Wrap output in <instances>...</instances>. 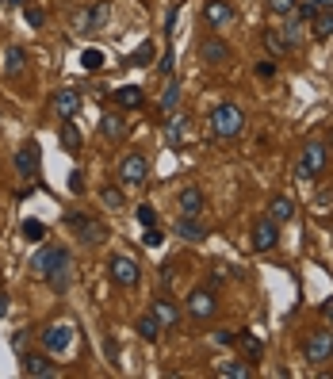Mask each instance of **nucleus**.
<instances>
[{
	"instance_id": "c85d7f7f",
	"label": "nucleus",
	"mask_w": 333,
	"mask_h": 379,
	"mask_svg": "<svg viewBox=\"0 0 333 379\" xmlns=\"http://www.w3.org/2000/svg\"><path fill=\"white\" fill-rule=\"evenodd\" d=\"M269 215L276 222H288V219H295V203L288 200V196H276V200L269 203Z\"/></svg>"
},
{
	"instance_id": "f8f14e48",
	"label": "nucleus",
	"mask_w": 333,
	"mask_h": 379,
	"mask_svg": "<svg viewBox=\"0 0 333 379\" xmlns=\"http://www.w3.org/2000/svg\"><path fill=\"white\" fill-rule=\"evenodd\" d=\"M62 368L54 364L50 356H39V353H27L23 356V375H31V379H58Z\"/></svg>"
},
{
	"instance_id": "5fc2aeb1",
	"label": "nucleus",
	"mask_w": 333,
	"mask_h": 379,
	"mask_svg": "<svg viewBox=\"0 0 333 379\" xmlns=\"http://www.w3.org/2000/svg\"><path fill=\"white\" fill-rule=\"evenodd\" d=\"M329 154H333V130H329Z\"/></svg>"
},
{
	"instance_id": "5701e85b",
	"label": "nucleus",
	"mask_w": 333,
	"mask_h": 379,
	"mask_svg": "<svg viewBox=\"0 0 333 379\" xmlns=\"http://www.w3.org/2000/svg\"><path fill=\"white\" fill-rule=\"evenodd\" d=\"M215 375L218 379H253V364H242V360H222V364H215Z\"/></svg>"
},
{
	"instance_id": "a878e982",
	"label": "nucleus",
	"mask_w": 333,
	"mask_h": 379,
	"mask_svg": "<svg viewBox=\"0 0 333 379\" xmlns=\"http://www.w3.org/2000/svg\"><path fill=\"white\" fill-rule=\"evenodd\" d=\"M180 215H203V192L196 184H188L180 192Z\"/></svg>"
},
{
	"instance_id": "8fccbe9b",
	"label": "nucleus",
	"mask_w": 333,
	"mask_h": 379,
	"mask_svg": "<svg viewBox=\"0 0 333 379\" xmlns=\"http://www.w3.org/2000/svg\"><path fill=\"white\" fill-rule=\"evenodd\" d=\"M161 283H165V288L173 283V264H165V268H161Z\"/></svg>"
},
{
	"instance_id": "393cba45",
	"label": "nucleus",
	"mask_w": 333,
	"mask_h": 379,
	"mask_svg": "<svg viewBox=\"0 0 333 379\" xmlns=\"http://www.w3.org/2000/svg\"><path fill=\"white\" fill-rule=\"evenodd\" d=\"M264 50H269L272 58H288L291 54V46H288V39H283L280 27H269V31H264Z\"/></svg>"
},
{
	"instance_id": "f257e3e1",
	"label": "nucleus",
	"mask_w": 333,
	"mask_h": 379,
	"mask_svg": "<svg viewBox=\"0 0 333 379\" xmlns=\"http://www.w3.org/2000/svg\"><path fill=\"white\" fill-rule=\"evenodd\" d=\"M245 130V111L237 103H215L211 111V138H237Z\"/></svg>"
},
{
	"instance_id": "6e6552de",
	"label": "nucleus",
	"mask_w": 333,
	"mask_h": 379,
	"mask_svg": "<svg viewBox=\"0 0 333 379\" xmlns=\"http://www.w3.org/2000/svg\"><path fill=\"white\" fill-rule=\"evenodd\" d=\"M108 272H111V283H119V288H138V280H142L138 261L123 257V253H115V257L108 261Z\"/></svg>"
},
{
	"instance_id": "a211bd4d",
	"label": "nucleus",
	"mask_w": 333,
	"mask_h": 379,
	"mask_svg": "<svg viewBox=\"0 0 333 379\" xmlns=\"http://www.w3.org/2000/svg\"><path fill=\"white\" fill-rule=\"evenodd\" d=\"M58 142H62L65 154H73V157L81 154L84 138H81V130H77V123H73V119H62V127H58Z\"/></svg>"
},
{
	"instance_id": "39448f33",
	"label": "nucleus",
	"mask_w": 333,
	"mask_h": 379,
	"mask_svg": "<svg viewBox=\"0 0 333 379\" xmlns=\"http://www.w3.org/2000/svg\"><path fill=\"white\" fill-rule=\"evenodd\" d=\"M184 310H188V318H196V322H211L215 310H218L215 288H207V283H203V288H192V295H188Z\"/></svg>"
},
{
	"instance_id": "f3484780",
	"label": "nucleus",
	"mask_w": 333,
	"mask_h": 379,
	"mask_svg": "<svg viewBox=\"0 0 333 379\" xmlns=\"http://www.w3.org/2000/svg\"><path fill=\"white\" fill-rule=\"evenodd\" d=\"M54 111H58V119H73L81 111V92L77 89H58L54 92Z\"/></svg>"
},
{
	"instance_id": "de8ad7c7",
	"label": "nucleus",
	"mask_w": 333,
	"mask_h": 379,
	"mask_svg": "<svg viewBox=\"0 0 333 379\" xmlns=\"http://www.w3.org/2000/svg\"><path fill=\"white\" fill-rule=\"evenodd\" d=\"M215 341H218V345H234V341H237V334H234V329H218V334H215Z\"/></svg>"
},
{
	"instance_id": "a18cd8bd",
	"label": "nucleus",
	"mask_w": 333,
	"mask_h": 379,
	"mask_svg": "<svg viewBox=\"0 0 333 379\" xmlns=\"http://www.w3.org/2000/svg\"><path fill=\"white\" fill-rule=\"evenodd\" d=\"M103 353H108V360H111V364H119V345H115V337H103Z\"/></svg>"
},
{
	"instance_id": "0eeeda50",
	"label": "nucleus",
	"mask_w": 333,
	"mask_h": 379,
	"mask_svg": "<svg viewBox=\"0 0 333 379\" xmlns=\"http://www.w3.org/2000/svg\"><path fill=\"white\" fill-rule=\"evenodd\" d=\"M39 341H43V349L50 356H62L65 349L73 345V326H69V322H50V326L39 334Z\"/></svg>"
},
{
	"instance_id": "f704fd0d",
	"label": "nucleus",
	"mask_w": 333,
	"mask_h": 379,
	"mask_svg": "<svg viewBox=\"0 0 333 379\" xmlns=\"http://www.w3.org/2000/svg\"><path fill=\"white\" fill-rule=\"evenodd\" d=\"M310 23H314V39H329V35H333V8H326V12H318Z\"/></svg>"
},
{
	"instance_id": "c03bdc74",
	"label": "nucleus",
	"mask_w": 333,
	"mask_h": 379,
	"mask_svg": "<svg viewBox=\"0 0 333 379\" xmlns=\"http://www.w3.org/2000/svg\"><path fill=\"white\" fill-rule=\"evenodd\" d=\"M73 31H89V8H77V12H73Z\"/></svg>"
},
{
	"instance_id": "4468645a",
	"label": "nucleus",
	"mask_w": 333,
	"mask_h": 379,
	"mask_svg": "<svg viewBox=\"0 0 333 379\" xmlns=\"http://www.w3.org/2000/svg\"><path fill=\"white\" fill-rule=\"evenodd\" d=\"M199 58H203L207 65H226L234 58V50L230 46H226L222 39H215V35H207L203 43H199Z\"/></svg>"
},
{
	"instance_id": "c9c22d12",
	"label": "nucleus",
	"mask_w": 333,
	"mask_h": 379,
	"mask_svg": "<svg viewBox=\"0 0 333 379\" xmlns=\"http://www.w3.org/2000/svg\"><path fill=\"white\" fill-rule=\"evenodd\" d=\"M100 200H103V207H111V211H123V188L119 184L100 188Z\"/></svg>"
},
{
	"instance_id": "a19ab883",
	"label": "nucleus",
	"mask_w": 333,
	"mask_h": 379,
	"mask_svg": "<svg viewBox=\"0 0 333 379\" xmlns=\"http://www.w3.org/2000/svg\"><path fill=\"white\" fill-rule=\"evenodd\" d=\"M135 215H138V222H142V226H157V211H154V203H142Z\"/></svg>"
},
{
	"instance_id": "58836bf2",
	"label": "nucleus",
	"mask_w": 333,
	"mask_h": 379,
	"mask_svg": "<svg viewBox=\"0 0 333 379\" xmlns=\"http://www.w3.org/2000/svg\"><path fill=\"white\" fill-rule=\"evenodd\" d=\"M295 8H299V0H269L272 16H295Z\"/></svg>"
},
{
	"instance_id": "7c9ffc66",
	"label": "nucleus",
	"mask_w": 333,
	"mask_h": 379,
	"mask_svg": "<svg viewBox=\"0 0 333 379\" xmlns=\"http://www.w3.org/2000/svg\"><path fill=\"white\" fill-rule=\"evenodd\" d=\"M50 261H54V245H39V249H35V257H31V272H35V276H46Z\"/></svg>"
},
{
	"instance_id": "bb28decb",
	"label": "nucleus",
	"mask_w": 333,
	"mask_h": 379,
	"mask_svg": "<svg viewBox=\"0 0 333 379\" xmlns=\"http://www.w3.org/2000/svg\"><path fill=\"white\" fill-rule=\"evenodd\" d=\"M280 31H283V39H288L291 50H299V46H303V20H299V16H288V20L280 23Z\"/></svg>"
},
{
	"instance_id": "864d4df0",
	"label": "nucleus",
	"mask_w": 333,
	"mask_h": 379,
	"mask_svg": "<svg viewBox=\"0 0 333 379\" xmlns=\"http://www.w3.org/2000/svg\"><path fill=\"white\" fill-rule=\"evenodd\" d=\"M8 4H12V8H23V4H27V0H8Z\"/></svg>"
},
{
	"instance_id": "412c9836",
	"label": "nucleus",
	"mask_w": 333,
	"mask_h": 379,
	"mask_svg": "<svg viewBox=\"0 0 333 379\" xmlns=\"http://www.w3.org/2000/svg\"><path fill=\"white\" fill-rule=\"evenodd\" d=\"M115 103L123 111H135V108L146 103V92H142L138 84H123V89H115Z\"/></svg>"
},
{
	"instance_id": "9d476101",
	"label": "nucleus",
	"mask_w": 333,
	"mask_h": 379,
	"mask_svg": "<svg viewBox=\"0 0 333 379\" xmlns=\"http://www.w3.org/2000/svg\"><path fill=\"white\" fill-rule=\"evenodd\" d=\"M39 169H43L39 142H23V146L16 149V173H20L23 180H31V176H39Z\"/></svg>"
},
{
	"instance_id": "37998d69",
	"label": "nucleus",
	"mask_w": 333,
	"mask_h": 379,
	"mask_svg": "<svg viewBox=\"0 0 333 379\" xmlns=\"http://www.w3.org/2000/svg\"><path fill=\"white\" fill-rule=\"evenodd\" d=\"M161 242H165V238H161L157 226H146V234H142V245H146V249H157Z\"/></svg>"
},
{
	"instance_id": "4c0bfd02",
	"label": "nucleus",
	"mask_w": 333,
	"mask_h": 379,
	"mask_svg": "<svg viewBox=\"0 0 333 379\" xmlns=\"http://www.w3.org/2000/svg\"><path fill=\"white\" fill-rule=\"evenodd\" d=\"M23 238H27V242H43V238H46V226H43L39 219H27V222H23Z\"/></svg>"
},
{
	"instance_id": "f03ea898",
	"label": "nucleus",
	"mask_w": 333,
	"mask_h": 379,
	"mask_svg": "<svg viewBox=\"0 0 333 379\" xmlns=\"http://www.w3.org/2000/svg\"><path fill=\"white\" fill-rule=\"evenodd\" d=\"M65 226H69V230L77 234V242H84L89 249H96V245L108 242V226H103L100 219L81 215V211H65Z\"/></svg>"
},
{
	"instance_id": "9b49d317",
	"label": "nucleus",
	"mask_w": 333,
	"mask_h": 379,
	"mask_svg": "<svg viewBox=\"0 0 333 379\" xmlns=\"http://www.w3.org/2000/svg\"><path fill=\"white\" fill-rule=\"evenodd\" d=\"M326 161H329V146H326V142H307V146H303L299 165L307 169V176H310V180L326 173Z\"/></svg>"
},
{
	"instance_id": "72a5a7b5",
	"label": "nucleus",
	"mask_w": 333,
	"mask_h": 379,
	"mask_svg": "<svg viewBox=\"0 0 333 379\" xmlns=\"http://www.w3.org/2000/svg\"><path fill=\"white\" fill-rule=\"evenodd\" d=\"M237 345H242V349H245V356H249V360H253V364H256V360H261V356H264V341H261V337H256V334H242V337H237Z\"/></svg>"
},
{
	"instance_id": "ea45409f",
	"label": "nucleus",
	"mask_w": 333,
	"mask_h": 379,
	"mask_svg": "<svg viewBox=\"0 0 333 379\" xmlns=\"http://www.w3.org/2000/svg\"><path fill=\"white\" fill-rule=\"evenodd\" d=\"M23 20H27V27H43V23H46V12H43V8L23 4Z\"/></svg>"
},
{
	"instance_id": "ddd939ff",
	"label": "nucleus",
	"mask_w": 333,
	"mask_h": 379,
	"mask_svg": "<svg viewBox=\"0 0 333 379\" xmlns=\"http://www.w3.org/2000/svg\"><path fill=\"white\" fill-rule=\"evenodd\" d=\"M203 23L207 27L234 23V4H230V0H203Z\"/></svg>"
},
{
	"instance_id": "20e7f679",
	"label": "nucleus",
	"mask_w": 333,
	"mask_h": 379,
	"mask_svg": "<svg viewBox=\"0 0 333 379\" xmlns=\"http://www.w3.org/2000/svg\"><path fill=\"white\" fill-rule=\"evenodd\" d=\"M303 356H307V364H326V360H333V329H310L303 337Z\"/></svg>"
},
{
	"instance_id": "4be33fe9",
	"label": "nucleus",
	"mask_w": 333,
	"mask_h": 379,
	"mask_svg": "<svg viewBox=\"0 0 333 379\" xmlns=\"http://www.w3.org/2000/svg\"><path fill=\"white\" fill-rule=\"evenodd\" d=\"M100 130H103V138L123 142V135H127V119H123V111H108V115L100 119Z\"/></svg>"
},
{
	"instance_id": "473e14b6",
	"label": "nucleus",
	"mask_w": 333,
	"mask_h": 379,
	"mask_svg": "<svg viewBox=\"0 0 333 379\" xmlns=\"http://www.w3.org/2000/svg\"><path fill=\"white\" fill-rule=\"evenodd\" d=\"M154 58H157V43H154V39H146V43H142L138 50L127 58V65H149Z\"/></svg>"
},
{
	"instance_id": "423d86ee",
	"label": "nucleus",
	"mask_w": 333,
	"mask_h": 379,
	"mask_svg": "<svg viewBox=\"0 0 333 379\" xmlns=\"http://www.w3.org/2000/svg\"><path fill=\"white\" fill-rule=\"evenodd\" d=\"M149 180V157L146 154H127L119 161V184H130V188H142Z\"/></svg>"
},
{
	"instance_id": "7ed1b4c3",
	"label": "nucleus",
	"mask_w": 333,
	"mask_h": 379,
	"mask_svg": "<svg viewBox=\"0 0 333 379\" xmlns=\"http://www.w3.org/2000/svg\"><path fill=\"white\" fill-rule=\"evenodd\" d=\"M69 272H73V257H69V249H62V245H54V261H50V268H46V283H50V291L54 295H65L69 291Z\"/></svg>"
},
{
	"instance_id": "b1692460",
	"label": "nucleus",
	"mask_w": 333,
	"mask_h": 379,
	"mask_svg": "<svg viewBox=\"0 0 333 379\" xmlns=\"http://www.w3.org/2000/svg\"><path fill=\"white\" fill-rule=\"evenodd\" d=\"M23 69H27V50L12 43V46L4 50V73H8V77H20Z\"/></svg>"
},
{
	"instance_id": "dca6fc26",
	"label": "nucleus",
	"mask_w": 333,
	"mask_h": 379,
	"mask_svg": "<svg viewBox=\"0 0 333 379\" xmlns=\"http://www.w3.org/2000/svg\"><path fill=\"white\" fill-rule=\"evenodd\" d=\"M149 315H154L165 329H173L176 322H180V307H176V302L169 299V295H157L154 302H149Z\"/></svg>"
},
{
	"instance_id": "2eb2a0df",
	"label": "nucleus",
	"mask_w": 333,
	"mask_h": 379,
	"mask_svg": "<svg viewBox=\"0 0 333 379\" xmlns=\"http://www.w3.org/2000/svg\"><path fill=\"white\" fill-rule=\"evenodd\" d=\"M184 138H188V115H184V111H169V119H165V146L180 149V146H184Z\"/></svg>"
},
{
	"instance_id": "09e8293b",
	"label": "nucleus",
	"mask_w": 333,
	"mask_h": 379,
	"mask_svg": "<svg viewBox=\"0 0 333 379\" xmlns=\"http://www.w3.org/2000/svg\"><path fill=\"white\" fill-rule=\"evenodd\" d=\"M272 73H276V62H261V65H256V77H272Z\"/></svg>"
},
{
	"instance_id": "c756f323",
	"label": "nucleus",
	"mask_w": 333,
	"mask_h": 379,
	"mask_svg": "<svg viewBox=\"0 0 333 379\" xmlns=\"http://www.w3.org/2000/svg\"><path fill=\"white\" fill-rule=\"evenodd\" d=\"M326 8H333V0H303V4L295 8V16H299V20L307 23V20H314L318 12H326Z\"/></svg>"
},
{
	"instance_id": "603ef678",
	"label": "nucleus",
	"mask_w": 333,
	"mask_h": 379,
	"mask_svg": "<svg viewBox=\"0 0 333 379\" xmlns=\"http://www.w3.org/2000/svg\"><path fill=\"white\" fill-rule=\"evenodd\" d=\"M8 315V295H0V318Z\"/></svg>"
},
{
	"instance_id": "3c124183",
	"label": "nucleus",
	"mask_w": 333,
	"mask_h": 379,
	"mask_svg": "<svg viewBox=\"0 0 333 379\" xmlns=\"http://www.w3.org/2000/svg\"><path fill=\"white\" fill-rule=\"evenodd\" d=\"M322 315H326V322L333 326V302H322Z\"/></svg>"
},
{
	"instance_id": "6ab92c4d",
	"label": "nucleus",
	"mask_w": 333,
	"mask_h": 379,
	"mask_svg": "<svg viewBox=\"0 0 333 379\" xmlns=\"http://www.w3.org/2000/svg\"><path fill=\"white\" fill-rule=\"evenodd\" d=\"M176 234H180L184 242H203V238H207L199 215H180V219H176Z\"/></svg>"
},
{
	"instance_id": "aec40b11",
	"label": "nucleus",
	"mask_w": 333,
	"mask_h": 379,
	"mask_svg": "<svg viewBox=\"0 0 333 379\" xmlns=\"http://www.w3.org/2000/svg\"><path fill=\"white\" fill-rule=\"evenodd\" d=\"M108 23H111V0L89 4V31H108Z\"/></svg>"
},
{
	"instance_id": "1a4fd4ad",
	"label": "nucleus",
	"mask_w": 333,
	"mask_h": 379,
	"mask_svg": "<svg viewBox=\"0 0 333 379\" xmlns=\"http://www.w3.org/2000/svg\"><path fill=\"white\" fill-rule=\"evenodd\" d=\"M249 242H253V249H256V253L276 249V242H280V222H276L272 215H269V219H256V222H253Z\"/></svg>"
},
{
	"instance_id": "79ce46f5",
	"label": "nucleus",
	"mask_w": 333,
	"mask_h": 379,
	"mask_svg": "<svg viewBox=\"0 0 333 379\" xmlns=\"http://www.w3.org/2000/svg\"><path fill=\"white\" fill-rule=\"evenodd\" d=\"M69 192H73V196H84V192H89V184H84V173H81V169H73V173H69Z\"/></svg>"
},
{
	"instance_id": "e433bc0d",
	"label": "nucleus",
	"mask_w": 333,
	"mask_h": 379,
	"mask_svg": "<svg viewBox=\"0 0 333 379\" xmlns=\"http://www.w3.org/2000/svg\"><path fill=\"white\" fill-rule=\"evenodd\" d=\"M81 65H84L89 73H100V69H103V50H96V46H89V50L81 54Z\"/></svg>"
},
{
	"instance_id": "49530a36",
	"label": "nucleus",
	"mask_w": 333,
	"mask_h": 379,
	"mask_svg": "<svg viewBox=\"0 0 333 379\" xmlns=\"http://www.w3.org/2000/svg\"><path fill=\"white\" fill-rule=\"evenodd\" d=\"M173 58H176V54H173V50H165V58H161L157 73H165V77H173Z\"/></svg>"
},
{
	"instance_id": "2f4dec72",
	"label": "nucleus",
	"mask_w": 333,
	"mask_h": 379,
	"mask_svg": "<svg viewBox=\"0 0 333 379\" xmlns=\"http://www.w3.org/2000/svg\"><path fill=\"white\" fill-rule=\"evenodd\" d=\"M180 84L176 77H169V84H165V92H161V111H176V103H180Z\"/></svg>"
},
{
	"instance_id": "cd10ccee",
	"label": "nucleus",
	"mask_w": 333,
	"mask_h": 379,
	"mask_svg": "<svg viewBox=\"0 0 333 379\" xmlns=\"http://www.w3.org/2000/svg\"><path fill=\"white\" fill-rule=\"evenodd\" d=\"M135 329H138V337H142V341H157V337H161V329H165V326H161V322H157V318L146 310V315H142V318L135 322Z\"/></svg>"
}]
</instances>
